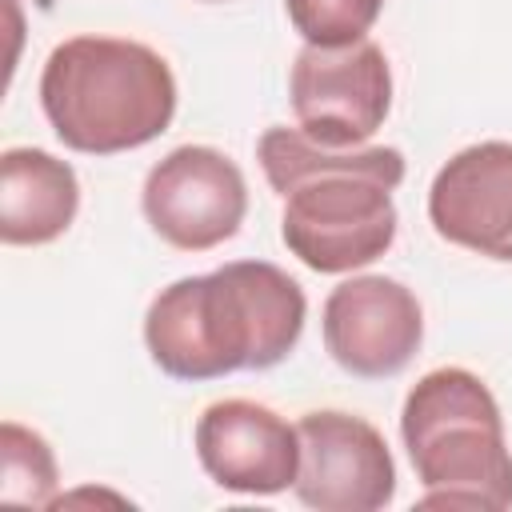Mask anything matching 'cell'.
Masks as SVG:
<instances>
[{
  "mask_svg": "<svg viewBox=\"0 0 512 512\" xmlns=\"http://www.w3.org/2000/svg\"><path fill=\"white\" fill-rule=\"evenodd\" d=\"M140 208L164 244L180 252H208L240 232L248 184L236 160L220 148L180 144L148 168Z\"/></svg>",
  "mask_w": 512,
  "mask_h": 512,
  "instance_id": "6",
  "label": "cell"
},
{
  "mask_svg": "<svg viewBox=\"0 0 512 512\" xmlns=\"http://www.w3.org/2000/svg\"><path fill=\"white\" fill-rule=\"evenodd\" d=\"M284 8L292 28L304 36V44L340 48L368 40L384 0H284Z\"/></svg>",
  "mask_w": 512,
  "mask_h": 512,
  "instance_id": "13",
  "label": "cell"
},
{
  "mask_svg": "<svg viewBox=\"0 0 512 512\" xmlns=\"http://www.w3.org/2000/svg\"><path fill=\"white\" fill-rule=\"evenodd\" d=\"M304 288L268 260H232L160 288L144 312L152 364L172 380L276 368L304 332Z\"/></svg>",
  "mask_w": 512,
  "mask_h": 512,
  "instance_id": "2",
  "label": "cell"
},
{
  "mask_svg": "<svg viewBox=\"0 0 512 512\" xmlns=\"http://www.w3.org/2000/svg\"><path fill=\"white\" fill-rule=\"evenodd\" d=\"M56 456L48 440L16 420L0 424V500L20 508L56 504Z\"/></svg>",
  "mask_w": 512,
  "mask_h": 512,
  "instance_id": "12",
  "label": "cell"
},
{
  "mask_svg": "<svg viewBox=\"0 0 512 512\" xmlns=\"http://www.w3.org/2000/svg\"><path fill=\"white\" fill-rule=\"evenodd\" d=\"M428 220L456 248L512 260V144L480 140L448 156L428 188Z\"/></svg>",
  "mask_w": 512,
  "mask_h": 512,
  "instance_id": "10",
  "label": "cell"
},
{
  "mask_svg": "<svg viewBox=\"0 0 512 512\" xmlns=\"http://www.w3.org/2000/svg\"><path fill=\"white\" fill-rule=\"evenodd\" d=\"M256 160L284 196L280 240L312 272H356L392 248L400 224L392 192L408 168L400 148H324L300 128H268Z\"/></svg>",
  "mask_w": 512,
  "mask_h": 512,
  "instance_id": "1",
  "label": "cell"
},
{
  "mask_svg": "<svg viewBox=\"0 0 512 512\" xmlns=\"http://www.w3.org/2000/svg\"><path fill=\"white\" fill-rule=\"evenodd\" d=\"M208 4H220V0H208Z\"/></svg>",
  "mask_w": 512,
  "mask_h": 512,
  "instance_id": "14",
  "label": "cell"
},
{
  "mask_svg": "<svg viewBox=\"0 0 512 512\" xmlns=\"http://www.w3.org/2000/svg\"><path fill=\"white\" fill-rule=\"evenodd\" d=\"M40 108L72 152L116 156L152 144L176 116L168 60L124 36H72L40 72Z\"/></svg>",
  "mask_w": 512,
  "mask_h": 512,
  "instance_id": "3",
  "label": "cell"
},
{
  "mask_svg": "<svg viewBox=\"0 0 512 512\" xmlns=\"http://www.w3.org/2000/svg\"><path fill=\"white\" fill-rule=\"evenodd\" d=\"M288 96L300 132L324 148H360L392 108V68L380 44H304L292 60Z\"/></svg>",
  "mask_w": 512,
  "mask_h": 512,
  "instance_id": "5",
  "label": "cell"
},
{
  "mask_svg": "<svg viewBox=\"0 0 512 512\" xmlns=\"http://www.w3.org/2000/svg\"><path fill=\"white\" fill-rule=\"evenodd\" d=\"M328 356L364 380H384L408 368L424 340V308L412 288L392 276L340 280L320 312Z\"/></svg>",
  "mask_w": 512,
  "mask_h": 512,
  "instance_id": "8",
  "label": "cell"
},
{
  "mask_svg": "<svg viewBox=\"0 0 512 512\" xmlns=\"http://www.w3.org/2000/svg\"><path fill=\"white\" fill-rule=\"evenodd\" d=\"M296 500L316 512H376L396 496V464L384 436L352 412L320 408L300 424Z\"/></svg>",
  "mask_w": 512,
  "mask_h": 512,
  "instance_id": "7",
  "label": "cell"
},
{
  "mask_svg": "<svg viewBox=\"0 0 512 512\" xmlns=\"http://www.w3.org/2000/svg\"><path fill=\"white\" fill-rule=\"evenodd\" d=\"M400 436L424 508H512V452L492 388L468 368H432L404 396Z\"/></svg>",
  "mask_w": 512,
  "mask_h": 512,
  "instance_id": "4",
  "label": "cell"
},
{
  "mask_svg": "<svg viewBox=\"0 0 512 512\" xmlns=\"http://www.w3.org/2000/svg\"><path fill=\"white\" fill-rule=\"evenodd\" d=\"M200 468L228 492L276 496L296 484L300 432L256 400H216L196 420Z\"/></svg>",
  "mask_w": 512,
  "mask_h": 512,
  "instance_id": "9",
  "label": "cell"
},
{
  "mask_svg": "<svg viewBox=\"0 0 512 512\" xmlns=\"http://www.w3.org/2000/svg\"><path fill=\"white\" fill-rule=\"evenodd\" d=\"M80 180L68 160L44 148H4L0 156V240L48 244L72 228Z\"/></svg>",
  "mask_w": 512,
  "mask_h": 512,
  "instance_id": "11",
  "label": "cell"
}]
</instances>
